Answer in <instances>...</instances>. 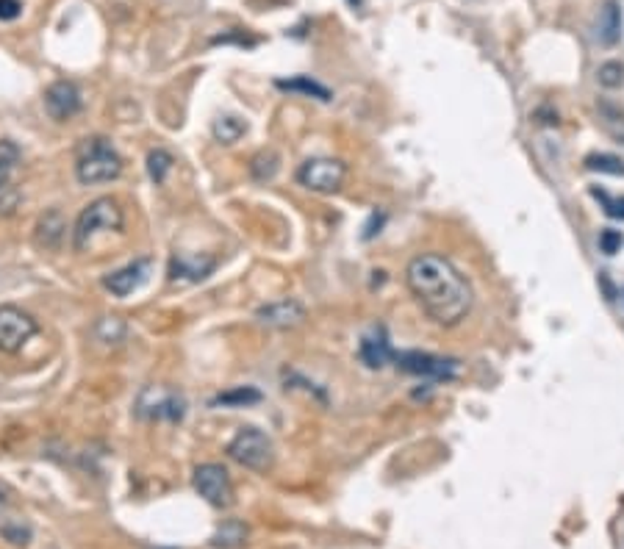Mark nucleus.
I'll return each instance as SVG.
<instances>
[{
    "label": "nucleus",
    "mask_w": 624,
    "mask_h": 549,
    "mask_svg": "<svg viewBox=\"0 0 624 549\" xmlns=\"http://www.w3.org/2000/svg\"><path fill=\"white\" fill-rule=\"evenodd\" d=\"M214 270H217V258H214V255L175 253L170 258V270H166V278H170V283H178V286H191V283L206 280Z\"/></svg>",
    "instance_id": "9d476101"
},
{
    "label": "nucleus",
    "mask_w": 624,
    "mask_h": 549,
    "mask_svg": "<svg viewBox=\"0 0 624 549\" xmlns=\"http://www.w3.org/2000/svg\"><path fill=\"white\" fill-rule=\"evenodd\" d=\"M621 31H624L621 6L616 4V0H605L603 9H599V14H596V20H594V39L599 44H605V47H613V44H619Z\"/></svg>",
    "instance_id": "4468645a"
},
{
    "label": "nucleus",
    "mask_w": 624,
    "mask_h": 549,
    "mask_svg": "<svg viewBox=\"0 0 624 549\" xmlns=\"http://www.w3.org/2000/svg\"><path fill=\"white\" fill-rule=\"evenodd\" d=\"M596 81L605 89H619L624 86V64L621 61H605L596 69Z\"/></svg>",
    "instance_id": "a878e982"
},
{
    "label": "nucleus",
    "mask_w": 624,
    "mask_h": 549,
    "mask_svg": "<svg viewBox=\"0 0 624 549\" xmlns=\"http://www.w3.org/2000/svg\"><path fill=\"white\" fill-rule=\"evenodd\" d=\"M211 42H214V44H228V42H236V44H242V47H253V44H255V39H253V36H247L245 31L231 34V36H214Z\"/></svg>",
    "instance_id": "7c9ffc66"
},
{
    "label": "nucleus",
    "mask_w": 624,
    "mask_h": 549,
    "mask_svg": "<svg viewBox=\"0 0 624 549\" xmlns=\"http://www.w3.org/2000/svg\"><path fill=\"white\" fill-rule=\"evenodd\" d=\"M211 131H214V136H217V141H223V145H233V141H239L245 136L247 123H245V119H239V117H220Z\"/></svg>",
    "instance_id": "412c9836"
},
{
    "label": "nucleus",
    "mask_w": 624,
    "mask_h": 549,
    "mask_svg": "<svg viewBox=\"0 0 624 549\" xmlns=\"http://www.w3.org/2000/svg\"><path fill=\"white\" fill-rule=\"evenodd\" d=\"M261 400H263V394L255 386H233L228 392H220L208 405L211 408H220V405L223 408H247V405H255Z\"/></svg>",
    "instance_id": "a211bd4d"
},
{
    "label": "nucleus",
    "mask_w": 624,
    "mask_h": 549,
    "mask_svg": "<svg viewBox=\"0 0 624 549\" xmlns=\"http://www.w3.org/2000/svg\"><path fill=\"white\" fill-rule=\"evenodd\" d=\"M156 549H170V546H156Z\"/></svg>",
    "instance_id": "72a5a7b5"
},
{
    "label": "nucleus",
    "mask_w": 624,
    "mask_h": 549,
    "mask_svg": "<svg viewBox=\"0 0 624 549\" xmlns=\"http://www.w3.org/2000/svg\"><path fill=\"white\" fill-rule=\"evenodd\" d=\"M126 225V214L119 208V203L114 198H98L92 200L76 220L73 228V247L76 250H86L89 242L103 230H123Z\"/></svg>",
    "instance_id": "7ed1b4c3"
},
{
    "label": "nucleus",
    "mask_w": 624,
    "mask_h": 549,
    "mask_svg": "<svg viewBox=\"0 0 624 549\" xmlns=\"http://www.w3.org/2000/svg\"><path fill=\"white\" fill-rule=\"evenodd\" d=\"M123 173V158L106 136H86L76 148V178L84 186L117 181Z\"/></svg>",
    "instance_id": "f03ea898"
},
{
    "label": "nucleus",
    "mask_w": 624,
    "mask_h": 549,
    "mask_svg": "<svg viewBox=\"0 0 624 549\" xmlns=\"http://www.w3.org/2000/svg\"><path fill=\"white\" fill-rule=\"evenodd\" d=\"M247 544V524L239 519H228L223 528L211 536V546L217 549H239Z\"/></svg>",
    "instance_id": "6ab92c4d"
},
{
    "label": "nucleus",
    "mask_w": 624,
    "mask_h": 549,
    "mask_svg": "<svg viewBox=\"0 0 624 549\" xmlns=\"http://www.w3.org/2000/svg\"><path fill=\"white\" fill-rule=\"evenodd\" d=\"M84 101H81V92L73 81H56L51 89L45 92V109L53 119L64 123V119L76 117L81 111Z\"/></svg>",
    "instance_id": "f8f14e48"
},
{
    "label": "nucleus",
    "mask_w": 624,
    "mask_h": 549,
    "mask_svg": "<svg viewBox=\"0 0 624 549\" xmlns=\"http://www.w3.org/2000/svg\"><path fill=\"white\" fill-rule=\"evenodd\" d=\"M39 333V325L17 305H0V352H17Z\"/></svg>",
    "instance_id": "1a4fd4ad"
},
{
    "label": "nucleus",
    "mask_w": 624,
    "mask_h": 549,
    "mask_svg": "<svg viewBox=\"0 0 624 549\" xmlns=\"http://www.w3.org/2000/svg\"><path fill=\"white\" fill-rule=\"evenodd\" d=\"M350 6H361V0H347Z\"/></svg>",
    "instance_id": "2f4dec72"
},
{
    "label": "nucleus",
    "mask_w": 624,
    "mask_h": 549,
    "mask_svg": "<svg viewBox=\"0 0 624 549\" xmlns=\"http://www.w3.org/2000/svg\"><path fill=\"white\" fill-rule=\"evenodd\" d=\"M586 170L599 175H624V161L613 153H591L586 156Z\"/></svg>",
    "instance_id": "5701e85b"
},
{
    "label": "nucleus",
    "mask_w": 624,
    "mask_h": 549,
    "mask_svg": "<svg viewBox=\"0 0 624 549\" xmlns=\"http://www.w3.org/2000/svg\"><path fill=\"white\" fill-rule=\"evenodd\" d=\"M173 164H175L173 153H166L164 148L150 150V153H148V175H150V181H153L156 186H161V183L166 181V175H170Z\"/></svg>",
    "instance_id": "4be33fe9"
},
{
    "label": "nucleus",
    "mask_w": 624,
    "mask_h": 549,
    "mask_svg": "<svg viewBox=\"0 0 624 549\" xmlns=\"http://www.w3.org/2000/svg\"><path fill=\"white\" fill-rule=\"evenodd\" d=\"M17 164H20V148L12 139H0V189H6Z\"/></svg>",
    "instance_id": "b1692460"
},
{
    "label": "nucleus",
    "mask_w": 624,
    "mask_h": 549,
    "mask_svg": "<svg viewBox=\"0 0 624 549\" xmlns=\"http://www.w3.org/2000/svg\"><path fill=\"white\" fill-rule=\"evenodd\" d=\"M22 14L20 0H0V22H12Z\"/></svg>",
    "instance_id": "c756f323"
},
{
    "label": "nucleus",
    "mask_w": 624,
    "mask_h": 549,
    "mask_svg": "<svg viewBox=\"0 0 624 549\" xmlns=\"http://www.w3.org/2000/svg\"><path fill=\"white\" fill-rule=\"evenodd\" d=\"M591 195H594V200H599V206H603V211L611 220H624V198H613L605 192V189H596V186L591 189Z\"/></svg>",
    "instance_id": "bb28decb"
},
{
    "label": "nucleus",
    "mask_w": 624,
    "mask_h": 549,
    "mask_svg": "<svg viewBox=\"0 0 624 549\" xmlns=\"http://www.w3.org/2000/svg\"><path fill=\"white\" fill-rule=\"evenodd\" d=\"M275 86L280 92H292V94H305V98H314L320 103H330L333 101V92L320 84L317 78H311V76H295V78H278Z\"/></svg>",
    "instance_id": "dca6fc26"
},
{
    "label": "nucleus",
    "mask_w": 624,
    "mask_h": 549,
    "mask_svg": "<svg viewBox=\"0 0 624 549\" xmlns=\"http://www.w3.org/2000/svg\"><path fill=\"white\" fill-rule=\"evenodd\" d=\"M0 503H6V494H4V488H0Z\"/></svg>",
    "instance_id": "473e14b6"
},
{
    "label": "nucleus",
    "mask_w": 624,
    "mask_h": 549,
    "mask_svg": "<svg viewBox=\"0 0 624 549\" xmlns=\"http://www.w3.org/2000/svg\"><path fill=\"white\" fill-rule=\"evenodd\" d=\"M255 319L270 327H295L305 319V308L297 300H278L261 305L255 311Z\"/></svg>",
    "instance_id": "2eb2a0df"
},
{
    "label": "nucleus",
    "mask_w": 624,
    "mask_h": 549,
    "mask_svg": "<svg viewBox=\"0 0 624 549\" xmlns=\"http://www.w3.org/2000/svg\"><path fill=\"white\" fill-rule=\"evenodd\" d=\"M136 416L139 419H166V422H181L186 416V400L181 392L166 389V386H145L136 397Z\"/></svg>",
    "instance_id": "423d86ee"
},
{
    "label": "nucleus",
    "mask_w": 624,
    "mask_h": 549,
    "mask_svg": "<svg viewBox=\"0 0 624 549\" xmlns=\"http://www.w3.org/2000/svg\"><path fill=\"white\" fill-rule=\"evenodd\" d=\"M195 491L206 499L214 508H228L233 503V486H231V474L220 464H200L195 469Z\"/></svg>",
    "instance_id": "6e6552de"
},
{
    "label": "nucleus",
    "mask_w": 624,
    "mask_h": 549,
    "mask_svg": "<svg viewBox=\"0 0 624 549\" xmlns=\"http://www.w3.org/2000/svg\"><path fill=\"white\" fill-rule=\"evenodd\" d=\"M228 456L245 469L267 472L275 464V447L272 439L267 433H261L258 427H242L228 444Z\"/></svg>",
    "instance_id": "20e7f679"
},
{
    "label": "nucleus",
    "mask_w": 624,
    "mask_h": 549,
    "mask_svg": "<svg viewBox=\"0 0 624 549\" xmlns=\"http://www.w3.org/2000/svg\"><path fill=\"white\" fill-rule=\"evenodd\" d=\"M0 533H4L12 544H17V546H26L28 541H31V530L28 528H22V524H12V521H6V524H0Z\"/></svg>",
    "instance_id": "c85d7f7f"
},
{
    "label": "nucleus",
    "mask_w": 624,
    "mask_h": 549,
    "mask_svg": "<svg viewBox=\"0 0 624 549\" xmlns=\"http://www.w3.org/2000/svg\"><path fill=\"white\" fill-rule=\"evenodd\" d=\"M405 283L425 317L439 327L461 325L472 311L474 295L469 280L450 258L439 253H422L411 258V264L405 267Z\"/></svg>",
    "instance_id": "f257e3e1"
},
{
    "label": "nucleus",
    "mask_w": 624,
    "mask_h": 549,
    "mask_svg": "<svg viewBox=\"0 0 624 549\" xmlns=\"http://www.w3.org/2000/svg\"><path fill=\"white\" fill-rule=\"evenodd\" d=\"M624 245V236L621 230H613V228H605L603 233H599V250H603L605 255H616Z\"/></svg>",
    "instance_id": "cd10ccee"
},
{
    "label": "nucleus",
    "mask_w": 624,
    "mask_h": 549,
    "mask_svg": "<svg viewBox=\"0 0 624 549\" xmlns=\"http://www.w3.org/2000/svg\"><path fill=\"white\" fill-rule=\"evenodd\" d=\"M599 119H603V125L611 136H616L619 141H624V114L611 106V103H599Z\"/></svg>",
    "instance_id": "393cba45"
},
{
    "label": "nucleus",
    "mask_w": 624,
    "mask_h": 549,
    "mask_svg": "<svg viewBox=\"0 0 624 549\" xmlns=\"http://www.w3.org/2000/svg\"><path fill=\"white\" fill-rule=\"evenodd\" d=\"M280 170V156L275 150H261L253 161H250V175L258 181V183H267L278 175Z\"/></svg>",
    "instance_id": "aec40b11"
},
{
    "label": "nucleus",
    "mask_w": 624,
    "mask_h": 549,
    "mask_svg": "<svg viewBox=\"0 0 624 549\" xmlns=\"http://www.w3.org/2000/svg\"><path fill=\"white\" fill-rule=\"evenodd\" d=\"M392 361H397V367L408 375L414 377H422V380H455L458 377V369H461V361L458 358H444V355H434V352H422V350H394V358Z\"/></svg>",
    "instance_id": "39448f33"
},
{
    "label": "nucleus",
    "mask_w": 624,
    "mask_h": 549,
    "mask_svg": "<svg viewBox=\"0 0 624 549\" xmlns=\"http://www.w3.org/2000/svg\"><path fill=\"white\" fill-rule=\"evenodd\" d=\"M64 217L59 211H47L45 217L36 222V245L39 247H47V250H56L61 245V238H64Z\"/></svg>",
    "instance_id": "f3484780"
},
{
    "label": "nucleus",
    "mask_w": 624,
    "mask_h": 549,
    "mask_svg": "<svg viewBox=\"0 0 624 549\" xmlns=\"http://www.w3.org/2000/svg\"><path fill=\"white\" fill-rule=\"evenodd\" d=\"M344 178H347V164L339 158H308L297 170V183L317 195L339 192Z\"/></svg>",
    "instance_id": "0eeeda50"
},
{
    "label": "nucleus",
    "mask_w": 624,
    "mask_h": 549,
    "mask_svg": "<svg viewBox=\"0 0 624 549\" xmlns=\"http://www.w3.org/2000/svg\"><path fill=\"white\" fill-rule=\"evenodd\" d=\"M358 358L369 367V369H383L392 358H394V350L389 344V333L383 325L367 330L361 342H358Z\"/></svg>",
    "instance_id": "ddd939ff"
},
{
    "label": "nucleus",
    "mask_w": 624,
    "mask_h": 549,
    "mask_svg": "<svg viewBox=\"0 0 624 549\" xmlns=\"http://www.w3.org/2000/svg\"><path fill=\"white\" fill-rule=\"evenodd\" d=\"M150 270H153V258H136V261H131L128 267L109 272L103 278V286L114 297H128V295H134L136 289H142V286L148 283Z\"/></svg>",
    "instance_id": "9b49d317"
}]
</instances>
